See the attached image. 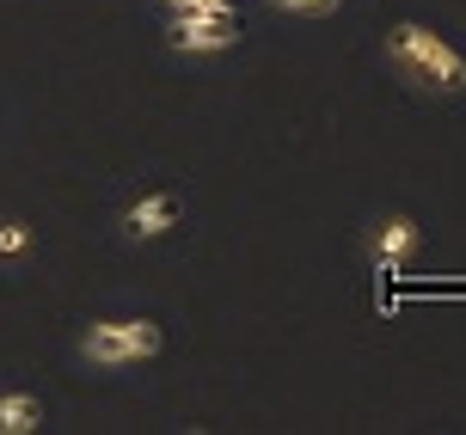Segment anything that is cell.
<instances>
[{"mask_svg":"<svg viewBox=\"0 0 466 435\" xmlns=\"http://www.w3.org/2000/svg\"><path fill=\"white\" fill-rule=\"evenodd\" d=\"M31 252V228H25V221H13V215H6V221H0V258H6V264H13V258H25Z\"/></svg>","mask_w":466,"mask_h":435,"instance_id":"52a82bcc","label":"cell"},{"mask_svg":"<svg viewBox=\"0 0 466 435\" xmlns=\"http://www.w3.org/2000/svg\"><path fill=\"white\" fill-rule=\"evenodd\" d=\"M166 13H233L239 0H160Z\"/></svg>","mask_w":466,"mask_h":435,"instance_id":"9c48e42d","label":"cell"},{"mask_svg":"<svg viewBox=\"0 0 466 435\" xmlns=\"http://www.w3.org/2000/svg\"><path fill=\"white\" fill-rule=\"evenodd\" d=\"M239 44H246L239 6L233 13H172L166 19V49H178V56H228Z\"/></svg>","mask_w":466,"mask_h":435,"instance_id":"3957f363","label":"cell"},{"mask_svg":"<svg viewBox=\"0 0 466 435\" xmlns=\"http://www.w3.org/2000/svg\"><path fill=\"white\" fill-rule=\"evenodd\" d=\"M44 430V399L37 392H0V435H37Z\"/></svg>","mask_w":466,"mask_h":435,"instance_id":"8992f818","label":"cell"},{"mask_svg":"<svg viewBox=\"0 0 466 435\" xmlns=\"http://www.w3.org/2000/svg\"><path fill=\"white\" fill-rule=\"evenodd\" d=\"M418 252H423V228H418V215H405V208H387V215H374L362 228V258L380 276H399L405 264H418Z\"/></svg>","mask_w":466,"mask_h":435,"instance_id":"277c9868","label":"cell"},{"mask_svg":"<svg viewBox=\"0 0 466 435\" xmlns=\"http://www.w3.org/2000/svg\"><path fill=\"white\" fill-rule=\"evenodd\" d=\"M387 68L405 80V86L430 92V98H461L466 92V56L448 44L442 31H430L418 19H399L387 25Z\"/></svg>","mask_w":466,"mask_h":435,"instance_id":"6da1fadb","label":"cell"},{"mask_svg":"<svg viewBox=\"0 0 466 435\" xmlns=\"http://www.w3.org/2000/svg\"><path fill=\"white\" fill-rule=\"evenodd\" d=\"M166 349V331L154 319H93V331L80 338V356L93 368H129V362H154Z\"/></svg>","mask_w":466,"mask_h":435,"instance_id":"7a4b0ae2","label":"cell"},{"mask_svg":"<svg viewBox=\"0 0 466 435\" xmlns=\"http://www.w3.org/2000/svg\"><path fill=\"white\" fill-rule=\"evenodd\" d=\"M116 228H123V239H136V246L166 239L172 228H185V190H147V197H136V203L116 215Z\"/></svg>","mask_w":466,"mask_h":435,"instance_id":"5b68a950","label":"cell"},{"mask_svg":"<svg viewBox=\"0 0 466 435\" xmlns=\"http://www.w3.org/2000/svg\"><path fill=\"white\" fill-rule=\"evenodd\" d=\"M277 13H289V19H331L344 0H270Z\"/></svg>","mask_w":466,"mask_h":435,"instance_id":"ba28073f","label":"cell"}]
</instances>
